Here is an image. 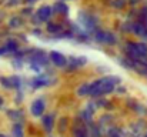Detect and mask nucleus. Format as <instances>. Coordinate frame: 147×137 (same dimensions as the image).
Masks as SVG:
<instances>
[{
  "mask_svg": "<svg viewBox=\"0 0 147 137\" xmlns=\"http://www.w3.org/2000/svg\"><path fill=\"white\" fill-rule=\"evenodd\" d=\"M50 16H51V7H49V6H43L37 10V17L42 22H47Z\"/></svg>",
  "mask_w": 147,
  "mask_h": 137,
  "instance_id": "obj_5",
  "label": "nucleus"
},
{
  "mask_svg": "<svg viewBox=\"0 0 147 137\" xmlns=\"http://www.w3.org/2000/svg\"><path fill=\"white\" fill-rule=\"evenodd\" d=\"M11 137H24V129L22 123H14L11 126Z\"/></svg>",
  "mask_w": 147,
  "mask_h": 137,
  "instance_id": "obj_6",
  "label": "nucleus"
},
{
  "mask_svg": "<svg viewBox=\"0 0 147 137\" xmlns=\"http://www.w3.org/2000/svg\"><path fill=\"white\" fill-rule=\"evenodd\" d=\"M56 116L53 114V113H50V114H46L43 119H42V124H43V129L47 132V133H51L53 132V129H54V126H56Z\"/></svg>",
  "mask_w": 147,
  "mask_h": 137,
  "instance_id": "obj_3",
  "label": "nucleus"
},
{
  "mask_svg": "<svg viewBox=\"0 0 147 137\" xmlns=\"http://www.w3.org/2000/svg\"><path fill=\"white\" fill-rule=\"evenodd\" d=\"M3 103H4V100H3V99H1V96H0V107L3 106Z\"/></svg>",
  "mask_w": 147,
  "mask_h": 137,
  "instance_id": "obj_11",
  "label": "nucleus"
},
{
  "mask_svg": "<svg viewBox=\"0 0 147 137\" xmlns=\"http://www.w3.org/2000/svg\"><path fill=\"white\" fill-rule=\"evenodd\" d=\"M56 7H57V10H61V13H63V14H66V13H67V10H69V9H67V6H66L64 3H61V1H60V3H57V4H56Z\"/></svg>",
  "mask_w": 147,
  "mask_h": 137,
  "instance_id": "obj_10",
  "label": "nucleus"
},
{
  "mask_svg": "<svg viewBox=\"0 0 147 137\" xmlns=\"http://www.w3.org/2000/svg\"><path fill=\"white\" fill-rule=\"evenodd\" d=\"M67 124H69V120H67L66 117H61V119L59 120V126H57V129H59V132H60L61 134L67 130Z\"/></svg>",
  "mask_w": 147,
  "mask_h": 137,
  "instance_id": "obj_8",
  "label": "nucleus"
},
{
  "mask_svg": "<svg viewBox=\"0 0 147 137\" xmlns=\"http://www.w3.org/2000/svg\"><path fill=\"white\" fill-rule=\"evenodd\" d=\"M45 110H46V103L43 99H37L32 103V107H30V111H32V116L34 117H42L45 114Z\"/></svg>",
  "mask_w": 147,
  "mask_h": 137,
  "instance_id": "obj_2",
  "label": "nucleus"
},
{
  "mask_svg": "<svg viewBox=\"0 0 147 137\" xmlns=\"http://www.w3.org/2000/svg\"><path fill=\"white\" fill-rule=\"evenodd\" d=\"M0 137H9V136H6V134H3V133H0Z\"/></svg>",
  "mask_w": 147,
  "mask_h": 137,
  "instance_id": "obj_12",
  "label": "nucleus"
},
{
  "mask_svg": "<svg viewBox=\"0 0 147 137\" xmlns=\"http://www.w3.org/2000/svg\"><path fill=\"white\" fill-rule=\"evenodd\" d=\"M143 137H147V133H146V134H144V136H143Z\"/></svg>",
  "mask_w": 147,
  "mask_h": 137,
  "instance_id": "obj_13",
  "label": "nucleus"
},
{
  "mask_svg": "<svg viewBox=\"0 0 147 137\" xmlns=\"http://www.w3.org/2000/svg\"><path fill=\"white\" fill-rule=\"evenodd\" d=\"M117 82H119L117 77H103V79H98L94 83L90 84L89 94L93 96V97H100V96L109 94V93L113 91Z\"/></svg>",
  "mask_w": 147,
  "mask_h": 137,
  "instance_id": "obj_1",
  "label": "nucleus"
},
{
  "mask_svg": "<svg viewBox=\"0 0 147 137\" xmlns=\"http://www.w3.org/2000/svg\"><path fill=\"white\" fill-rule=\"evenodd\" d=\"M50 60L59 67H63L67 64V59L59 51H50Z\"/></svg>",
  "mask_w": 147,
  "mask_h": 137,
  "instance_id": "obj_4",
  "label": "nucleus"
},
{
  "mask_svg": "<svg viewBox=\"0 0 147 137\" xmlns=\"http://www.w3.org/2000/svg\"><path fill=\"white\" fill-rule=\"evenodd\" d=\"M7 114L14 123H22L24 120V116L22 114L20 110H10V111H7Z\"/></svg>",
  "mask_w": 147,
  "mask_h": 137,
  "instance_id": "obj_7",
  "label": "nucleus"
},
{
  "mask_svg": "<svg viewBox=\"0 0 147 137\" xmlns=\"http://www.w3.org/2000/svg\"><path fill=\"white\" fill-rule=\"evenodd\" d=\"M107 137H123V134L120 133V130H119V129L113 127V129H110V132L107 133Z\"/></svg>",
  "mask_w": 147,
  "mask_h": 137,
  "instance_id": "obj_9",
  "label": "nucleus"
}]
</instances>
